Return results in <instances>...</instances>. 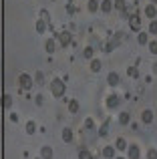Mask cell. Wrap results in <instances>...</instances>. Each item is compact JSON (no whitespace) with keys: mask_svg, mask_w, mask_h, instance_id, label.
Returning a JSON list of instances; mask_svg holds the SVG:
<instances>
[{"mask_svg":"<svg viewBox=\"0 0 157 159\" xmlns=\"http://www.w3.org/2000/svg\"><path fill=\"white\" fill-rule=\"evenodd\" d=\"M50 91H53V95L55 97H63V93H65V83L63 81H53V85H50Z\"/></svg>","mask_w":157,"mask_h":159,"instance_id":"cell-1","label":"cell"},{"mask_svg":"<svg viewBox=\"0 0 157 159\" xmlns=\"http://www.w3.org/2000/svg\"><path fill=\"white\" fill-rule=\"evenodd\" d=\"M58 42H60V46H67L73 42V34L71 32H58Z\"/></svg>","mask_w":157,"mask_h":159,"instance_id":"cell-2","label":"cell"},{"mask_svg":"<svg viewBox=\"0 0 157 159\" xmlns=\"http://www.w3.org/2000/svg\"><path fill=\"white\" fill-rule=\"evenodd\" d=\"M18 81H20V87H22V89H26V91L32 87V79H30L28 75H20V77H18Z\"/></svg>","mask_w":157,"mask_h":159,"instance_id":"cell-3","label":"cell"},{"mask_svg":"<svg viewBox=\"0 0 157 159\" xmlns=\"http://www.w3.org/2000/svg\"><path fill=\"white\" fill-rule=\"evenodd\" d=\"M129 26H131L133 30H139V28H141V20H139L137 14H131V16H129Z\"/></svg>","mask_w":157,"mask_h":159,"instance_id":"cell-4","label":"cell"},{"mask_svg":"<svg viewBox=\"0 0 157 159\" xmlns=\"http://www.w3.org/2000/svg\"><path fill=\"white\" fill-rule=\"evenodd\" d=\"M119 103H121V99H119L117 95H109V97H107V107H109V109L119 107Z\"/></svg>","mask_w":157,"mask_h":159,"instance_id":"cell-5","label":"cell"},{"mask_svg":"<svg viewBox=\"0 0 157 159\" xmlns=\"http://www.w3.org/2000/svg\"><path fill=\"white\" fill-rule=\"evenodd\" d=\"M129 159H139V145H131L129 147Z\"/></svg>","mask_w":157,"mask_h":159,"instance_id":"cell-6","label":"cell"},{"mask_svg":"<svg viewBox=\"0 0 157 159\" xmlns=\"http://www.w3.org/2000/svg\"><path fill=\"white\" fill-rule=\"evenodd\" d=\"M63 141H65V143H71V141H73V131H71V129H65V131H63Z\"/></svg>","mask_w":157,"mask_h":159,"instance_id":"cell-7","label":"cell"},{"mask_svg":"<svg viewBox=\"0 0 157 159\" xmlns=\"http://www.w3.org/2000/svg\"><path fill=\"white\" fill-rule=\"evenodd\" d=\"M141 119H143V123H151V121H153V113H151V111H143Z\"/></svg>","mask_w":157,"mask_h":159,"instance_id":"cell-8","label":"cell"},{"mask_svg":"<svg viewBox=\"0 0 157 159\" xmlns=\"http://www.w3.org/2000/svg\"><path fill=\"white\" fill-rule=\"evenodd\" d=\"M107 81H109V85H113V87H115V85L119 83V75H117V73H111V75L107 77Z\"/></svg>","mask_w":157,"mask_h":159,"instance_id":"cell-9","label":"cell"},{"mask_svg":"<svg viewBox=\"0 0 157 159\" xmlns=\"http://www.w3.org/2000/svg\"><path fill=\"white\" fill-rule=\"evenodd\" d=\"M40 155H42L45 159H50V157H53V149H50V147H42V149H40Z\"/></svg>","mask_w":157,"mask_h":159,"instance_id":"cell-10","label":"cell"},{"mask_svg":"<svg viewBox=\"0 0 157 159\" xmlns=\"http://www.w3.org/2000/svg\"><path fill=\"white\" fill-rule=\"evenodd\" d=\"M78 159H93V155H91V151H87V149H81L78 151Z\"/></svg>","mask_w":157,"mask_h":159,"instance_id":"cell-11","label":"cell"},{"mask_svg":"<svg viewBox=\"0 0 157 159\" xmlns=\"http://www.w3.org/2000/svg\"><path fill=\"white\" fill-rule=\"evenodd\" d=\"M145 14H147V16H151V18H153V16H157V10H155V6H153V4H149V6L145 8Z\"/></svg>","mask_w":157,"mask_h":159,"instance_id":"cell-12","label":"cell"},{"mask_svg":"<svg viewBox=\"0 0 157 159\" xmlns=\"http://www.w3.org/2000/svg\"><path fill=\"white\" fill-rule=\"evenodd\" d=\"M101 10L105 12V14L111 10V2H109V0H103V2H101Z\"/></svg>","mask_w":157,"mask_h":159,"instance_id":"cell-13","label":"cell"},{"mask_svg":"<svg viewBox=\"0 0 157 159\" xmlns=\"http://www.w3.org/2000/svg\"><path fill=\"white\" fill-rule=\"evenodd\" d=\"M115 6H117V10L123 12L125 8H127V4H125V0H115Z\"/></svg>","mask_w":157,"mask_h":159,"instance_id":"cell-14","label":"cell"},{"mask_svg":"<svg viewBox=\"0 0 157 159\" xmlns=\"http://www.w3.org/2000/svg\"><path fill=\"white\" fill-rule=\"evenodd\" d=\"M2 105H4V109H10V105H12L10 95H4V99H2Z\"/></svg>","mask_w":157,"mask_h":159,"instance_id":"cell-15","label":"cell"},{"mask_svg":"<svg viewBox=\"0 0 157 159\" xmlns=\"http://www.w3.org/2000/svg\"><path fill=\"white\" fill-rule=\"evenodd\" d=\"M36 30H38V32H45V30H46V22H45V18L36 22Z\"/></svg>","mask_w":157,"mask_h":159,"instance_id":"cell-16","label":"cell"},{"mask_svg":"<svg viewBox=\"0 0 157 159\" xmlns=\"http://www.w3.org/2000/svg\"><path fill=\"white\" fill-rule=\"evenodd\" d=\"M115 147H117V149H121V151H123V149L127 147V141H125L123 137H119V139H117V145H115Z\"/></svg>","mask_w":157,"mask_h":159,"instance_id":"cell-17","label":"cell"},{"mask_svg":"<svg viewBox=\"0 0 157 159\" xmlns=\"http://www.w3.org/2000/svg\"><path fill=\"white\" fill-rule=\"evenodd\" d=\"M127 75H129V77H133V79H137V77H139V71H137V67H129Z\"/></svg>","mask_w":157,"mask_h":159,"instance_id":"cell-18","label":"cell"},{"mask_svg":"<svg viewBox=\"0 0 157 159\" xmlns=\"http://www.w3.org/2000/svg\"><path fill=\"white\" fill-rule=\"evenodd\" d=\"M46 53L50 55V53H55V40H46Z\"/></svg>","mask_w":157,"mask_h":159,"instance_id":"cell-19","label":"cell"},{"mask_svg":"<svg viewBox=\"0 0 157 159\" xmlns=\"http://www.w3.org/2000/svg\"><path fill=\"white\" fill-rule=\"evenodd\" d=\"M34 131H36V127H34V123H32V121H28V123H26V133H28V135H32Z\"/></svg>","mask_w":157,"mask_h":159,"instance_id":"cell-20","label":"cell"},{"mask_svg":"<svg viewBox=\"0 0 157 159\" xmlns=\"http://www.w3.org/2000/svg\"><path fill=\"white\" fill-rule=\"evenodd\" d=\"M103 155H105V157H113V155H115V149L113 147H105L103 149Z\"/></svg>","mask_w":157,"mask_h":159,"instance_id":"cell-21","label":"cell"},{"mask_svg":"<svg viewBox=\"0 0 157 159\" xmlns=\"http://www.w3.org/2000/svg\"><path fill=\"white\" fill-rule=\"evenodd\" d=\"M119 121H121V125H127L129 123V113H121L119 115Z\"/></svg>","mask_w":157,"mask_h":159,"instance_id":"cell-22","label":"cell"},{"mask_svg":"<svg viewBox=\"0 0 157 159\" xmlns=\"http://www.w3.org/2000/svg\"><path fill=\"white\" fill-rule=\"evenodd\" d=\"M68 109H71V113H77V111H78V103L77 101H71V103H68Z\"/></svg>","mask_w":157,"mask_h":159,"instance_id":"cell-23","label":"cell"},{"mask_svg":"<svg viewBox=\"0 0 157 159\" xmlns=\"http://www.w3.org/2000/svg\"><path fill=\"white\" fill-rule=\"evenodd\" d=\"M137 40H139V45H147V34L145 32H139Z\"/></svg>","mask_w":157,"mask_h":159,"instance_id":"cell-24","label":"cell"},{"mask_svg":"<svg viewBox=\"0 0 157 159\" xmlns=\"http://www.w3.org/2000/svg\"><path fill=\"white\" fill-rule=\"evenodd\" d=\"M107 133H109V125L105 123V125H103L101 129H99V135H101V137H107Z\"/></svg>","mask_w":157,"mask_h":159,"instance_id":"cell-25","label":"cell"},{"mask_svg":"<svg viewBox=\"0 0 157 159\" xmlns=\"http://www.w3.org/2000/svg\"><path fill=\"white\" fill-rule=\"evenodd\" d=\"M91 68H93L95 73H97V71H101V60H93V63H91Z\"/></svg>","mask_w":157,"mask_h":159,"instance_id":"cell-26","label":"cell"},{"mask_svg":"<svg viewBox=\"0 0 157 159\" xmlns=\"http://www.w3.org/2000/svg\"><path fill=\"white\" fill-rule=\"evenodd\" d=\"M97 8H99V4H97V0H89V10H91V12H95V10H97Z\"/></svg>","mask_w":157,"mask_h":159,"instance_id":"cell-27","label":"cell"},{"mask_svg":"<svg viewBox=\"0 0 157 159\" xmlns=\"http://www.w3.org/2000/svg\"><path fill=\"white\" fill-rule=\"evenodd\" d=\"M149 32H151V34H157V20H153V22L149 24Z\"/></svg>","mask_w":157,"mask_h":159,"instance_id":"cell-28","label":"cell"},{"mask_svg":"<svg viewBox=\"0 0 157 159\" xmlns=\"http://www.w3.org/2000/svg\"><path fill=\"white\" fill-rule=\"evenodd\" d=\"M149 50H151L153 55H157V42H151V45H149Z\"/></svg>","mask_w":157,"mask_h":159,"instance_id":"cell-29","label":"cell"},{"mask_svg":"<svg viewBox=\"0 0 157 159\" xmlns=\"http://www.w3.org/2000/svg\"><path fill=\"white\" fill-rule=\"evenodd\" d=\"M42 81H45V75L38 71V73H36V83H42Z\"/></svg>","mask_w":157,"mask_h":159,"instance_id":"cell-30","label":"cell"},{"mask_svg":"<svg viewBox=\"0 0 157 159\" xmlns=\"http://www.w3.org/2000/svg\"><path fill=\"white\" fill-rule=\"evenodd\" d=\"M149 159H157V151L155 149H149Z\"/></svg>","mask_w":157,"mask_h":159,"instance_id":"cell-31","label":"cell"},{"mask_svg":"<svg viewBox=\"0 0 157 159\" xmlns=\"http://www.w3.org/2000/svg\"><path fill=\"white\" fill-rule=\"evenodd\" d=\"M85 125L89 127V129H93V127H95V121H93V119H87V121H85Z\"/></svg>","mask_w":157,"mask_h":159,"instance_id":"cell-32","label":"cell"},{"mask_svg":"<svg viewBox=\"0 0 157 159\" xmlns=\"http://www.w3.org/2000/svg\"><path fill=\"white\" fill-rule=\"evenodd\" d=\"M75 10H77V8H75L73 4H68V6H67V12H68V14H75Z\"/></svg>","mask_w":157,"mask_h":159,"instance_id":"cell-33","label":"cell"},{"mask_svg":"<svg viewBox=\"0 0 157 159\" xmlns=\"http://www.w3.org/2000/svg\"><path fill=\"white\" fill-rule=\"evenodd\" d=\"M93 57V48H87V50H85V58H91Z\"/></svg>","mask_w":157,"mask_h":159,"instance_id":"cell-34","label":"cell"},{"mask_svg":"<svg viewBox=\"0 0 157 159\" xmlns=\"http://www.w3.org/2000/svg\"><path fill=\"white\" fill-rule=\"evenodd\" d=\"M119 159H123V157H119Z\"/></svg>","mask_w":157,"mask_h":159,"instance_id":"cell-35","label":"cell"}]
</instances>
